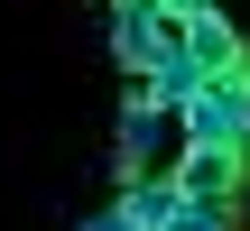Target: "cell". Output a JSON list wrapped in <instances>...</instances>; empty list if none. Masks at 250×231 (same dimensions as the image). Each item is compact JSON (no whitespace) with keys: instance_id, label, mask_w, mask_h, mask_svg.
Segmentation results:
<instances>
[{"instance_id":"cell-5","label":"cell","mask_w":250,"mask_h":231,"mask_svg":"<svg viewBox=\"0 0 250 231\" xmlns=\"http://www.w3.org/2000/svg\"><path fill=\"white\" fill-rule=\"evenodd\" d=\"M176 213H186V194H176L167 176H139V185H121V222H130V231H167Z\"/></svg>"},{"instance_id":"cell-1","label":"cell","mask_w":250,"mask_h":231,"mask_svg":"<svg viewBox=\"0 0 250 231\" xmlns=\"http://www.w3.org/2000/svg\"><path fill=\"white\" fill-rule=\"evenodd\" d=\"M176 139H186V148L241 157V148H250V65H241V74H213V83L176 111Z\"/></svg>"},{"instance_id":"cell-7","label":"cell","mask_w":250,"mask_h":231,"mask_svg":"<svg viewBox=\"0 0 250 231\" xmlns=\"http://www.w3.org/2000/svg\"><path fill=\"white\" fill-rule=\"evenodd\" d=\"M167 19H204V9H223V0H158Z\"/></svg>"},{"instance_id":"cell-2","label":"cell","mask_w":250,"mask_h":231,"mask_svg":"<svg viewBox=\"0 0 250 231\" xmlns=\"http://www.w3.org/2000/svg\"><path fill=\"white\" fill-rule=\"evenodd\" d=\"M111 56H121V65H130V83H139L148 65H167V56H176V19H167L158 0H121V9H111Z\"/></svg>"},{"instance_id":"cell-8","label":"cell","mask_w":250,"mask_h":231,"mask_svg":"<svg viewBox=\"0 0 250 231\" xmlns=\"http://www.w3.org/2000/svg\"><path fill=\"white\" fill-rule=\"evenodd\" d=\"M83 231H130V222H121V204H111V213H93V222H83Z\"/></svg>"},{"instance_id":"cell-6","label":"cell","mask_w":250,"mask_h":231,"mask_svg":"<svg viewBox=\"0 0 250 231\" xmlns=\"http://www.w3.org/2000/svg\"><path fill=\"white\" fill-rule=\"evenodd\" d=\"M167 231H232V204H186Z\"/></svg>"},{"instance_id":"cell-3","label":"cell","mask_w":250,"mask_h":231,"mask_svg":"<svg viewBox=\"0 0 250 231\" xmlns=\"http://www.w3.org/2000/svg\"><path fill=\"white\" fill-rule=\"evenodd\" d=\"M176 46H186V65L213 83V74H241L250 56H241V28L223 19V9H204V19H176Z\"/></svg>"},{"instance_id":"cell-4","label":"cell","mask_w":250,"mask_h":231,"mask_svg":"<svg viewBox=\"0 0 250 231\" xmlns=\"http://www.w3.org/2000/svg\"><path fill=\"white\" fill-rule=\"evenodd\" d=\"M167 185H176L186 204H232V194H241V157H223V148H176Z\"/></svg>"},{"instance_id":"cell-9","label":"cell","mask_w":250,"mask_h":231,"mask_svg":"<svg viewBox=\"0 0 250 231\" xmlns=\"http://www.w3.org/2000/svg\"><path fill=\"white\" fill-rule=\"evenodd\" d=\"M111 9H121V0H111Z\"/></svg>"}]
</instances>
